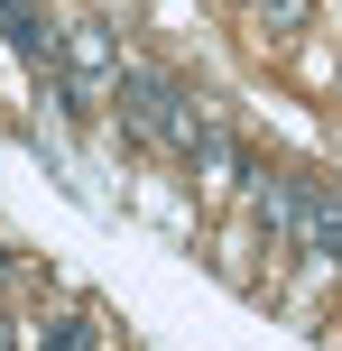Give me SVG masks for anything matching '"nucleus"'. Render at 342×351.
Listing matches in <instances>:
<instances>
[{
  "label": "nucleus",
  "mask_w": 342,
  "mask_h": 351,
  "mask_svg": "<svg viewBox=\"0 0 342 351\" xmlns=\"http://www.w3.org/2000/svg\"><path fill=\"white\" fill-rule=\"evenodd\" d=\"M111 93H121V121L130 130H139V139H167V148H185V158H195V111H185V84H176V74H148V65H121V84H111Z\"/></svg>",
  "instance_id": "1"
},
{
  "label": "nucleus",
  "mask_w": 342,
  "mask_h": 351,
  "mask_svg": "<svg viewBox=\"0 0 342 351\" xmlns=\"http://www.w3.org/2000/svg\"><path fill=\"white\" fill-rule=\"evenodd\" d=\"M250 204H259V231H269L278 250H287V241H306V204H315V194L296 185V176H259V185H250Z\"/></svg>",
  "instance_id": "2"
},
{
  "label": "nucleus",
  "mask_w": 342,
  "mask_h": 351,
  "mask_svg": "<svg viewBox=\"0 0 342 351\" xmlns=\"http://www.w3.org/2000/svg\"><path fill=\"white\" fill-rule=\"evenodd\" d=\"M65 56H74V74H93V84H121V56H111V37H102V19H74V37H65Z\"/></svg>",
  "instance_id": "3"
},
{
  "label": "nucleus",
  "mask_w": 342,
  "mask_h": 351,
  "mask_svg": "<svg viewBox=\"0 0 342 351\" xmlns=\"http://www.w3.org/2000/svg\"><path fill=\"white\" fill-rule=\"evenodd\" d=\"M306 250L342 259V194H315V204H306Z\"/></svg>",
  "instance_id": "4"
},
{
  "label": "nucleus",
  "mask_w": 342,
  "mask_h": 351,
  "mask_svg": "<svg viewBox=\"0 0 342 351\" xmlns=\"http://www.w3.org/2000/svg\"><path fill=\"white\" fill-rule=\"evenodd\" d=\"M37 351H93V333H84V315H56V324H47V342H37Z\"/></svg>",
  "instance_id": "5"
},
{
  "label": "nucleus",
  "mask_w": 342,
  "mask_h": 351,
  "mask_svg": "<svg viewBox=\"0 0 342 351\" xmlns=\"http://www.w3.org/2000/svg\"><path fill=\"white\" fill-rule=\"evenodd\" d=\"M259 10H269V19H278V28H296V19H306V10H315V0H259Z\"/></svg>",
  "instance_id": "6"
}]
</instances>
